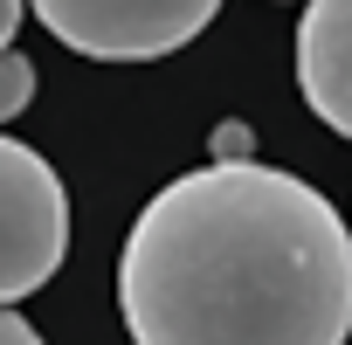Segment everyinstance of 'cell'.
Returning <instances> with one entry per match:
<instances>
[{
    "label": "cell",
    "instance_id": "cell-1",
    "mask_svg": "<svg viewBox=\"0 0 352 345\" xmlns=\"http://www.w3.org/2000/svg\"><path fill=\"white\" fill-rule=\"evenodd\" d=\"M118 304L131 345H345L352 235L297 172L201 166L131 221Z\"/></svg>",
    "mask_w": 352,
    "mask_h": 345
},
{
    "label": "cell",
    "instance_id": "cell-2",
    "mask_svg": "<svg viewBox=\"0 0 352 345\" xmlns=\"http://www.w3.org/2000/svg\"><path fill=\"white\" fill-rule=\"evenodd\" d=\"M63 249H69V194L56 166L21 138H0V311L42 290L63 269Z\"/></svg>",
    "mask_w": 352,
    "mask_h": 345
},
{
    "label": "cell",
    "instance_id": "cell-3",
    "mask_svg": "<svg viewBox=\"0 0 352 345\" xmlns=\"http://www.w3.org/2000/svg\"><path fill=\"white\" fill-rule=\"evenodd\" d=\"M35 21L76 56L152 63L201 35L214 21V0H42Z\"/></svg>",
    "mask_w": 352,
    "mask_h": 345
},
{
    "label": "cell",
    "instance_id": "cell-4",
    "mask_svg": "<svg viewBox=\"0 0 352 345\" xmlns=\"http://www.w3.org/2000/svg\"><path fill=\"white\" fill-rule=\"evenodd\" d=\"M297 83L304 104L352 138V0H318L297 21Z\"/></svg>",
    "mask_w": 352,
    "mask_h": 345
},
{
    "label": "cell",
    "instance_id": "cell-5",
    "mask_svg": "<svg viewBox=\"0 0 352 345\" xmlns=\"http://www.w3.org/2000/svg\"><path fill=\"white\" fill-rule=\"evenodd\" d=\"M28 97H35V63H28L21 49H0V124L21 118Z\"/></svg>",
    "mask_w": 352,
    "mask_h": 345
},
{
    "label": "cell",
    "instance_id": "cell-6",
    "mask_svg": "<svg viewBox=\"0 0 352 345\" xmlns=\"http://www.w3.org/2000/svg\"><path fill=\"white\" fill-rule=\"evenodd\" d=\"M208 166H249L256 159V138H249V124L242 118H228V124H214V138H208Z\"/></svg>",
    "mask_w": 352,
    "mask_h": 345
},
{
    "label": "cell",
    "instance_id": "cell-7",
    "mask_svg": "<svg viewBox=\"0 0 352 345\" xmlns=\"http://www.w3.org/2000/svg\"><path fill=\"white\" fill-rule=\"evenodd\" d=\"M0 345H42V331H35L21 311H0Z\"/></svg>",
    "mask_w": 352,
    "mask_h": 345
},
{
    "label": "cell",
    "instance_id": "cell-8",
    "mask_svg": "<svg viewBox=\"0 0 352 345\" xmlns=\"http://www.w3.org/2000/svg\"><path fill=\"white\" fill-rule=\"evenodd\" d=\"M21 21H28V14L14 8V0H0V49H14V28H21Z\"/></svg>",
    "mask_w": 352,
    "mask_h": 345
}]
</instances>
